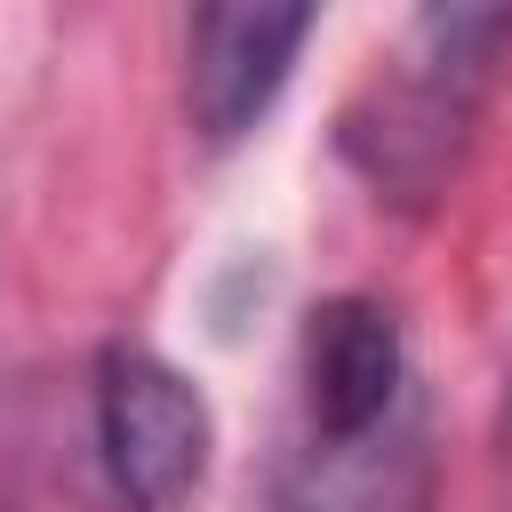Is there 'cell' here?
Masks as SVG:
<instances>
[{
  "instance_id": "1",
  "label": "cell",
  "mask_w": 512,
  "mask_h": 512,
  "mask_svg": "<svg viewBox=\"0 0 512 512\" xmlns=\"http://www.w3.org/2000/svg\"><path fill=\"white\" fill-rule=\"evenodd\" d=\"M504 72H512V8H424L344 104L336 152L384 208L424 216L456 184Z\"/></svg>"
},
{
  "instance_id": "2",
  "label": "cell",
  "mask_w": 512,
  "mask_h": 512,
  "mask_svg": "<svg viewBox=\"0 0 512 512\" xmlns=\"http://www.w3.org/2000/svg\"><path fill=\"white\" fill-rule=\"evenodd\" d=\"M88 432L96 472L120 512H184L216 456L208 392L152 344H104L88 376Z\"/></svg>"
},
{
  "instance_id": "3",
  "label": "cell",
  "mask_w": 512,
  "mask_h": 512,
  "mask_svg": "<svg viewBox=\"0 0 512 512\" xmlns=\"http://www.w3.org/2000/svg\"><path fill=\"white\" fill-rule=\"evenodd\" d=\"M296 400H304V456L312 472L376 456L408 400V344L384 296H320L296 336Z\"/></svg>"
},
{
  "instance_id": "4",
  "label": "cell",
  "mask_w": 512,
  "mask_h": 512,
  "mask_svg": "<svg viewBox=\"0 0 512 512\" xmlns=\"http://www.w3.org/2000/svg\"><path fill=\"white\" fill-rule=\"evenodd\" d=\"M312 8H200L184 24V120L200 144H240L288 88Z\"/></svg>"
},
{
  "instance_id": "5",
  "label": "cell",
  "mask_w": 512,
  "mask_h": 512,
  "mask_svg": "<svg viewBox=\"0 0 512 512\" xmlns=\"http://www.w3.org/2000/svg\"><path fill=\"white\" fill-rule=\"evenodd\" d=\"M496 448L512 456V368H504V408H496Z\"/></svg>"
},
{
  "instance_id": "6",
  "label": "cell",
  "mask_w": 512,
  "mask_h": 512,
  "mask_svg": "<svg viewBox=\"0 0 512 512\" xmlns=\"http://www.w3.org/2000/svg\"><path fill=\"white\" fill-rule=\"evenodd\" d=\"M0 512H16V504H0Z\"/></svg>"
}]
</instances>
